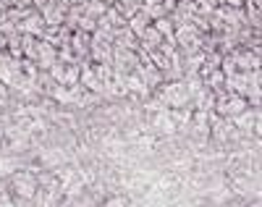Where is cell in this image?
<instances>
[{
    "mask_svg": "<svg viewBox=\"0 0 262 207\" xmlns=\"http://www.w3.org/2000/svg\"><path fill=\"white\" fill-rule=\"evenodd\" d=\"M6 197H11V192H8V176L0 171V199H6Z\"/></svg>",
    "mask_w": 262,
    "mask_h": 207,
    "instance_id": "8992f818",
    "label": "cell"
},
{
    "mask_svg": "<svg viewBox=\"0 0 262 207\" xmlns=\"http://www.w3.org/2000/svg\"><path fill=\"white\" fill-rule=\"evenodd\" d=\"M8 192L13 199H27L34 202L37 192H39V173L32 168H21L16 173L8 176Z\"/></svg>",
    "mask_w": 262,
    "mask_h": 207,
    "instance_id": "6da1fadb",
    "label": "cell"
},
{
    "mask_svg": "<svg viewBox=\"0 0 262 207\" xmlns=\"http://www.w3.org/2000/svg\"><path fill=\"white\" fill-rule=\"evenodd\" d=\"M149 21H152V18H149V16H147V13L139 8V13H134V16L128 18V29H131V32H134V34L139 37V34H142V32L149 27Z\"/></svg>",
    "mask_w": 262,
    "mask_h": 207,
    "instance_id": "277c9868",
    "label": "cell"
},
{
    "mask_svg": "<svg viewBox=\"0 0 262 207\" xmlns=\"http://www.w3.org/2000/svg\"><path fill=\"white\" fill-rule=\"evenodd\" d=\"M147 131H149V134H155L158 139L179 136V126H176V118H173V110L165 108V110L152 113V118H147Z\"/></svg>",
    "mask_w": 262,
    "mask_h": 207,
    "instance_id": "3957f363",
    "label": "cell"
},
{
    "mask_svg": "<svg viewBox=\"0 0 262 207\" xmlns=\"http://www.w3.org/2000/svg\"><path fill=\"white\" fill-rule=\"evenodd\" d=\"M100 207H128V194H107Z\"/></svg>",
    "mask_w": 262,
    "mask_h": 207,
    "instance_id": "5b68a950",
    "label": "cell"
},
{
    "mask_svg": "<svg viewBox=\"0 0 262 207\" xmlns=\"http://www.w3.org/2000/svg\"><path fill=\"white\" fill-rule=\"evenodd\" d=\"M152 95H155V97L163 102V108H170V110L191 105V95H189V89H186V81H184V79L165 81V84H160L155 92H152Z\"/></svg>",
    "mask_w": 262,
    "mask_h": 207,
    "instance_id": "7a4b0ae2",
    "label": "cell"
}]
</instances>
